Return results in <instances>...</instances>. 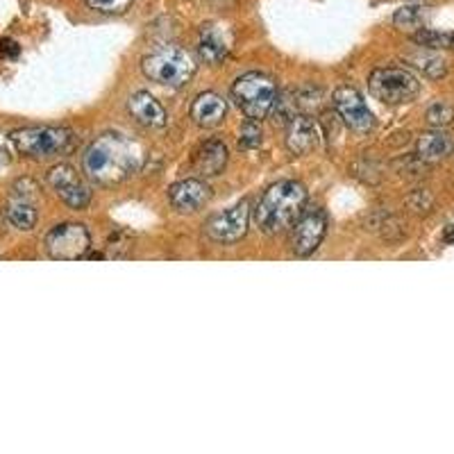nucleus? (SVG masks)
Masks as SVG:
<instances>
[{"label": "nucleus", "mask_w": 454, "mask_h": 454, "mask_svg": "<svg viewBox=\"0 0 454 454\" xmlns=\"http://www.w3.org/2000/svg\"><path fill=\"white\" fill-rule=\"evenodd\" d=\"M144 164V150L123 135H103L84 153V173L98 184H116L135 176Z\"/></svg>", "instance_id": "obj_1"}, {"label": "nucleus", "mask_w": 454, "mask_h": 454, "mask_svg": "<svg viewBox=\"0 0 454 454\" xmlns=\"http://www.w3.org/2000/svg\"><path fill=\"white\" fill-rule=\"evenodd\" d=\"M307 205V189L300 182L286 180L278 182L263 193L259 200L257 209H254V221H257L259 230L266 234H279L284 230H289Z\"/></svg>", "instance_id": "obj_2"}, {"label": "nucleus", "mask_w": 454, "mask_h": 454, "mask_svg": "<svg viewBox=\"0 0 454 454\" xmlns=\"http://www.w3.org/2000/svg\"><path fill=\"white\" fill-rule=\"evenodd\" d=\"M141 68H144L145 78H150L153 82L164 84V87H182L196 73V62L182 48L166 46L155 51L153 55L144 57Z\"/></svg>", "instance_id": "obj_3"}, {"label": "nucleus", "mask_w": 454, "mask_h": 454, "mask_svg": "<svg viewBox=\"0 0 454 454\" xmlns=\"http://www.w3.org/2000/svg\"><path fill=\"white\" fill-rule=\"evenodd\" d=\"M10 141L21 155L48 160V157L64 155L67 150H71L75 137L67 128H23L12 132Z\"/></svg>", "instance_id": "obj_4"}, {"label": "nucleus", "mask_w": 454, "mask_h": 454, "mask_svg": "<svg viewBox=\"0 0 454 454\" xmlns=\"http://www.w3.org/2000/svg\"><path fill=\"white\" fill-rule=\"evenodd\" d=\"M232 96L241 112L253 121L266 119L278 100V87L263 73H246L234 82Z\"/></svg>", "instance_id": "obj_5"}, {"label": "nucleus", "mask_w": 454, "mask_h": 454, "mask_svg": "<svg viewBox=\"0 0 454 454\" xmlns=\"http://www.w3.org/2000/svg\"><path fill=\"white\" fill-rule=\"evenodd\" d=\"M368 87L380 103L387 105L411 103L420 93V82L416 75L404 68H377L368 78Z\"/></svg>", "instance_id": "obj_6"}, {"label": "nucleus", "mask_w": 454, "mask_h": 454, "mask_svg": "<svg viewBox=\"0 0 454 454\" xmlns=\"http://www.w3.org/2000/svg\"><path fill=\"white\" fill-rule=\"evenodd\" d=\"M91 246L87 227L78 223H64V225L52 227L46 237V250L52 259L59 262H73L82 259Z\"/></svg>", "instance_id": "obj_7"}, {"label": "nucleus", "mask_w": 454, "mask_h": 454, "mask_svg": "<svg viewBox=\"0 0 454 454\" xmlns=\"http://www.w3.org/2000/svg\"><path fill=\"white\" fill-rule=\"evenodd\" d=\"M48 184L55 189V193L67 202L73 209H84V207L91 202V192L89 186L84 184L82 177L75 173V168H71L68 164H59L55 168H51L48 173Z\"/></svg>", "instance_id": "obj_8"}, {"label": "nucleus", "mask_w": 454, "mask_h": 454, "mask_svg": "<svg viewBox=\"0 0 454 454\" xmlns=\"http://www.w3.org/2000/svg\"><path fill=\"white\" fill-rule=\"evenodd\" d=\"M332 103H334L340 119L346 121L348 128H352L355 132H368L372 128V123H375L371 109L364 103V96L355 87L336 89L334 96H332Z\"/></svg>", "instance_id": "obj_9"}, {"label": "nucleus", "mask_w": 454, "mask_h": 454, "mask_svg": "<svg viewBox=\"0 0 454 454\" xmlns=\"http://www.w3.org/2000/svg\"><path fill=\"white\" fill-rule=\"evenodd\" d=\"M250 221V205L248 200L239 202L232 209L216 214L207 223V234L218 243H234L246 234Z\"/></svg>", "instance_id": "obj_10"}, {"label": "nucleus", "mask_w": 454, "mask_h": 454, "mask_svg": "<svg viewBox=\"0 0 454 454\" xmlns=\"http://www.w3.org/2000/svg\"><path fill=\"white\" fill-rule=\"evenodd\" d=\"M327 232V218L320 209H305L302 216L295 221L294 232V253L298 257H307L320 246Z\"/></svg>", "instance_id": "obj_11"}, {"label": "nucleus", "mask_w": 454, "mask_h": 454, "mask_svg": "<svg viewBox=\"0 0 454 454\" xmlns=\"http://www.w3.org/2000/svg\"><path fill=\"white\" fill-rule=\"evenodd\" d=\"M168 198L170 205L176 207L177 212L192 214L198 212L209 200V186L200 180H182L170 186Z\"/></svg>", "instance_id": "obj_12"}, {"label": "nucleus", "mask_w": 454, "mask_h": 454, "mask_svg": "<svg viewBox=\"0 0 454 454\" xmlns=\"http://www.w3.org/2000/svg\"><path fill=\"white\" fill-rule=\"evenodd\" d=\"M318 137L320 132L314 121L305 114H295L289 121V128H286V148L294 155H307L318 145Z\"/></svg>", "instance_id": "obj_13"}, {"label": "nucleus", "mask_w": 454, "mask_h": 454, "mask_svg": "<svg viewBox=\"0 0 454 454\" xmlns=\"http://www.w3.org/2000/svg\"><path fill=\"white\" fill-rule=\"evenodd\" d=\"M129 114L135 116L137 123L145 125V128H164L166 125V112L160 105L155 96H150L148 91H137L128 105Z\"/></svg>", "instance_id": "obj_14"}, {"label": "nucleus", "mask_w": 454, "mask_h": 454, "mask_svg": "<svg viewBox=\"0 0 454 454\" xmlns=\"http://www.w3.org/2000/svg\"><path fill=\"white\" fill-rule=\"evenodd\" d=\"M454 153V139L441 129H434V132H427L419 139L416 144V155H419L420 161L425 164H434V161L445 160L448 155Z\"/></svg>", "instance_id": "obj_15"}, {"label": "nucleus", "mask_w": 454, "mask_h": 454, "mask_svg": "<svg viewBox=\"0 0 454 454\" xmlns=\"http://www.w3.org/2000/svg\"><path fill=\"white\" fill-rule=\"evenodd\" d=\"M227 107H225V100L214 91H205L200 93L196 98L192 107V119L196 121L200 128H212V125H218L225 116Z\"/></svg>", "instance_id": "obj_16"}, {"label": "nucleus", "mask_w": 454, "mask_h": 454, "mask_svg": "<svg viewBox=\"0 0 454 454\" xmlns=\"http://www.w3.org/2000/svg\"><path fill=\"white\" fill-rule=\"evenodd\" d=\"M198 52L205 62L218 64L223 62L230 52V39L225 30L218 26H207L200 32V42H198Z\"/></svg>", "instance_id": "obj_17"}, {"label": "nucleus", "mask_w": 454, "mask_h": 454, "mask_svg": "<svg viewBox=\"0 0 454 454\" xmlns=\"http://www.w3.org/2000/svg\"><path fill=\"white\" fill-rule=\"evenodd\" d=\"M227 161V148L221 141H207L196 155V170L200 176H218Z\"/></svg>", "instance_id": "obj_18"}, {"label": "nucleus", "mask_w": 454, "mask_h": 454, "mask_svg": "<svg viewBox=\"0 0 454 454\" xmlns=\"http://www.w3.org/2000/svg\"><path fill=\"white\" fill-rule=\"evenodd\" d=\"M7 221L12 223L19 230H32L36 225V209L32 205V200L26 198H14V200L7 205Z\"/></svg>", "instance_id": "obj_19"}, {"label": "nucleus", "mask_w": 454, "mask_h": 454, "mask_svg": "<svg viewBox=\"0 0 454 454\" xmlns=\"http://www.w3.org/2000/svg\"><path fill=\"white\" fill-rule=\"evenodd\" d=\"M413 42L419 43L420 48H427V51H454V32H439L429 30V27H420L413 35Z\"/></svg>", "instance_id": "obj_20"}, {"label": "nucleus", "mask_w": 454, "mask_h": 454, "mask_svg": "<svg viewBox=\"0 0 454 454\" xmlns=\"http://www.w3.org/2000/svg\"><path fill=\"white\" fill-rule=\"evenodd\" d=\"M411 62L416 64V67H419L420 71H423L425 75L432 80L443 78L445 71H448V67H445V62H443V57L436 55V52H429L427 48H425V52L411 55Z\"/></svg>", "instance_id": "obj_21"}, {"label": "nucleus", "mask_w": 454, "mask_h": 454, "mask_svg": "<svg viewBox=\"0 0 454 454\" xmlns=\"http://www.w3.org/2000/svg\"><path fill=\"white\" fill-rule=\"evenodd\" d=\"M393 23L403 30H411V27H420L425 23V7H420L419 3H411V5H404L393 14Z\"/></svg>", "instance_id": "obj_22"}, {"label": "nucleus", "mask_w": 454, "mask_h": 454, "mask_svg": "<svg viewBox=\"0 0 454 454\" xmlns=\"http://www.w3.org/2000/svg\"><path fill=\"white\" fill-rule=\"evenodd\" d=\"M425 119H427V123L436 129L448 128L454 121V107L448 103H434L432 107L427 109V114H425Z\"/></svg>", "instance_id": "obj_23"}, {"label": "nucleus", "mask_w": 454, "mask_h": 454, "mask_svg": "<svg viewBox=\"0 0 454 454\" xmlns=\"http://www.w3.org/2000/svg\"><path fill=\"white\" fill-rule=\"evenodd\" d=\"M87 5L100 14H123L132 5V0H87Z\"/></svg>", "instance_id": "obj_24"}, {"label": "nucleus", "mask_w": 454, "mask_h": 454, "mask_svg": "<svg viewBox=\"0 0 454 454\" xmlns=\"http://www.w3.org/2000/svg\"><path fill=\"white\" fill-rule=\"evenodd\" d=\"M239 145L246 150H253L257 145H262V128L257 123L243 125L241 132H239Z\"/></svg>", "instance_id": "obj_25"}, {"label": "nucleus", "mask_w": 454, "mask_h": 454, "mask_svg": "<svg viewBox=\"0 0 454 454\" xmlns=\"http://www.w3.org/2000/svg\"><path fill=\"white\" fill-rule=\"evenodd\" d=\"M409 205H411V209H416V212H427L429 207H432V196H429L427 192H416L409 196Z\"/></svg>", "instance_id": "obj_26"}, {"label": "nucleus", "mask_w": 454, "mask_h": 454, "mask_svg": "<svg viewBox=\"0 0 454 454\" xmlns=\"http://www.w3.org/2000/svg\"><path fill=\"white\" fill-rule=\"evenodd\" d=\"M0 52L16 57V55H19V46H16L14 42H10V39H5V42H0Z\"/></svg>", "instance_id": "obj_27"}, {"label": "nucleus", "mask_w": 454, "mask_h": 454, "mask_svg": "<svg viewBox=\"0 0 454 454\" xmlns=\"http://www.w3.org/2000/svg\"><path fill=\"white\" fill-rule=\"evenodd\" d=\"M445 241L454 243V225H452V230H450V232H445Z\"/></svg>", "instance_id": "obj_28"}, {"label": "nucleus", "mask_w": 454, "mask_h": 454, "mask_svg": "<svg viewBox=\"0 0 454 454\" xmlns=\"http://www.w3.org/2000/svg\"><path fill=\"white\" fill-rule=\"evenodd\" d=\"M3 164H7V153H3V150H0V166Z\"/></svg>", "instance_id": "obj_29"}, {"label": "nucleus", "mask_w": 454, "mask_h": 454, "mask_svg": "<svg viewBox=\"0 0 454 454\" xmlns=\"http://www.w3.org/2000/svg\"><path fill=\"white\" fill-rule=\"evenodd\" d=\"M214 3H227V0H214Z\"/></svg>", "instance_id": "obj_30"}, {"label": "nucleus", "mask_w": 454, "mask_h": 454, "mask_svg": "<svg viewBox=\"0 0 454 454\" xmlns=\"http://www.w3.org/2000/svg\"><path fill=\"white\" fill-rule=\"evenodd\" d=\"M409 3H420V0H409Z\"/></svg>", "instance_id": "obj_31"}]
</instances>
